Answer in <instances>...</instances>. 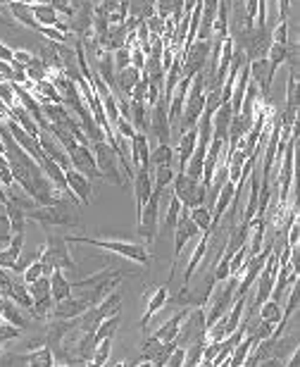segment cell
Segmentation results:
<instances>
[{"mask_svg": "<svg viewBox=\"0 0 300 367\" xmlns=\"http://www.w3.org/2000/svg\"><path fill=\"white\" fill-rule=\"evenodd\" d=\"M155 169V179H153V188H158V191H165V188L172 184L174 179V165H165V167H153Z\"/></svg>", "mask_w": 300, "mask_h": 367, "instance_id": "cell-42", "label": "cell"}, {"mask_svg": "<svg viewBox=\"0 0 300 367\" xmlns=\"http://www.w3.org/2000/svg\"><path fill=\"white\" fill-rule=\"evenodd\" d=\"M231 117H234V110H231V103H222L213 115V139H220L222 144H227V134Z\"/></svg>", "mask_w": 300, "mask_h": 367, "instance_id": "cell-24", "label": "cell"}, {"mask_svg": "<svg viewBox=\"0 0 300 367\" xmlns=\"http://www.w3.org/2000/svg\"><path fill=\"white\" fill-rule=\"evenodd\" d=\"M22 86L31 93L33 98L38 100L41 105H43V103H60V93H58V88H55V84H53L50 79H43V81H38V84L24 81Z\"/></svg>", "mask_w": 300, "mask_h": 367, "instance_id": "cell-23", "label": "cell"}, {"mask_svg": "<svg viewBox=\"0 0 300 367\" xmlns=\"http://www.w3.org/2000/svg\"><path fill=\"white\" fill-rule=\"evenodd\" d=\"M22 248H24V232L12 234L8 246L0 250V267H5V270L15 267V262L19 260V255H22Z\"/></svg>", "mask_w": 300, "mask_h": 367, "instance_id": "cell-26", "label": "cell"}, {"mask_svg": "<svg viewBox=\"0 0 300 367\" xmlns=\"http://www.w3.org/2000/svg\"><path fill=\"white\" fill-rule=\"evenodd\" d=\"M169 303V289L167 287H158V289H148L146 291V312H143L141 317V329H148L150 319H153L158 312L165 308V305Z\"/></svg>", "mask_w": 300, "mask_h": 367, "instance_id": "cell-16", "label": "cell"}, {"mask_svg": "<svg viewBox=\"0 0 300 367\" xmlns=\"http://www.w3.org/2000/svg\"><path fill=\"white\" fill-rule=\"evenodd\" d=\"M160 196H162V191H158V188H153V193H150L148 203L143 206L141 213L136 215V234L141 236L146 246H150V243L155 241V236H158Z\"/></svg>", "mask_w": 300, "mask_h": 367, "instance_id": "cell-8", "label": "cell"}, {"mask_svg": "<svg viewBox=\"0 0 300 367\" xmlns=\"http://www.w3.org/2000/svg\"><path fill=\"white\" fill-rule=\"evenodd\" d=\"M122 312V291L119 289H112L103 301L95 303V315L100 319L110 317V315H119Z\"/></svg>", "mask_w": 300, "mask_h": 367, "instance_id": "cell-31", "label": "cell"}, {"mask_svg": "<svg viewBox=\"0 0 300 367\" xmlns=\"http://www.w3.org/2000/svg\"><path fill=\"white\" fill-rule=\"evenodd\" d=\"M174 257H172V270L179 265V257L183 253V248H186V243L188 241H193L198 234V227L193 224V220H191V215H188V208H181V213H179V220H176L174 224Z\"/></svg>", "mask_w": 300, "mask_h": 367, "instance_id": "cell-11", "label": "cell"}, {"mask_svg": "<svg viewBox=\"0 0 300 367\" xmlns=\"http://www.w3.org/2000/svg\"><path fill=\"white\" fill-rule=\"evenodd\" d=\"M148 132L155 134L158 144H169V139H172V124H169V115H167V100L162 96L150 105Z\"/></svg>", "mask_w": 300, "mask_h": 367, "instance_id": "cell-12", "label": "cell"}, {"mask_svg": "<svg viewBox=\"0 0 300 367\" xmlns=\"http://www.w3.org/2000/svg\"><path fill=\"white\" fill-rule=\"evenodd\" d=\"M29 287V294H31V301H41V298H48L50 296V277H38L36 282L26 284Z\"/></svg>", "mask_w": 300, "mask_h": 367, "instance_id": "cell-44", "label": "cell"}, {"mask_svg": "<svg viewBox=\"0 0 300 367\" xmlns=\"http://www.w3.org/2000/svg\"><path fill=\"white\" fill-rule=\"evenodd\" d=\"M95 155V165H98V176L112 186H124V176H122V165H119V155L114 151V146L110 141H95L88 144Z\"/></svg>", "mask_w": 300, "mask_h": 367, "instance_id": "cell-4", "label": "cell"}, {"mask_svg": "<svg viewBox=\"0 0 300 367\" xmlns=\"http://www.w3.org/2000/svg\"><path fill=\"white\" fill-rule=\"evenodd\" d=\"M38 144H41V148H43V155H45V158L55 160L63 169H70V167H72V165H70V155H67L65 148L60 146V141L55 139V136H50L48 132H41Z\"/></svg>", "mask_w": 300, "mask_h": 367, "instance_id": "cell-19", "label": "cell"}, {"mask_svg": "<svg viewBox=\"0 0 300 367\" xmlns=\"http://www.w3.org/2000/svg\"><path fill=\"white\" fill-rule=\"evenodd\" d=\"M286 243H289L291 248H298L300 246V227H298V220L293 222L289 229H286Z\"/></svg>", "mask_w": 300, "mask_h": 367, "instance_id": "cell-54", "label": "cell"}, {"mask_svg": "<svg viewBox=\"0 0 300 367\" xmlns=\"http://www.w3.org/2000/svg\"><path fill=\"white\" fill-rule=\"evenodd\" d=\"M86 308H91V305H88L84 298L72 294V296H67V298H63V301H58L55 305H53L50 319H74V317H79Z\"/></svg>", "mask_w": 300, "mask_h": 367, "instance_id": "cell-18", "label": "cell"}, {"mask_svg": "<svg viewBox=\"0 0 300 367\" xmlns=\"http://www.w3.org/2000/svg\"><path fill=\"white\" fill-rule=\"evenodd\" d=\"M191 220H193V224L198 227V232H213V208L208 206H195L188 210Z\"/></svg>", "mask_w": 300, "mask_h": 367, "instance_id": "cell-34", "label": "cell"}, {"mask_svg": "<svg viewBox=\"0 0 300 367\" xmlns=\"http://www.w3.org/2000/svg\"><path fill=\"white\" fill-rule=\"evenodd\" d=\"M172 184H174V196L181 201L183 208L191 210L208 203V186L200 184V179H195V176H191L186 172H176Z\"/></svg>", "mask_w": 300, "mask_h": 367, "instance_id": "cell-7", "label": "cell"}, {"mask_svg": "<svg viewBox=\"0 0 300 367\" xmlns=\"http://www.w3.org/2000/svg\"><path fill=\"white\" fill-rule=\"evenodd\" d=\"M127 272L124 270H117V267H105L100 272H95L91 277H84V280H79L77 284H72V294L84 298L88 305H95L100 303L103 298L110 294L114 287H119L122 277H124Z\"/></svg>", "mask_w": 300, "mask_h": 367, "instance_id": "cell-1", "label": "cell"}, {"mask_svg": "<svg viewBox=\"0 0 300 367\" xmlns=\"http://www.w3.org/2000/svg\"><path fill=\"white\" fill-rule=\"evenodd\" d=\"M188 310L191 308H181L179 312H174L165 324H160V327L153 331V336L160 339V341H176V336H179V329H181L183 319H186V315H188Z\"/></svg>", "mask_w": 300, "mask_h": 367, "instance_id": "cell-22", "label": "cell"}, {"mask_svg": "<svg viewBox=\"0 0 300 367\" xmlns=\"http://www.w3.org/2000/svg\"><path fill=\"white\" fill-rule=\"evenodd\" d=\"M31 15L36 19L38 26H55L58 24V10L53 8V5H48L45 0H33L31 3Z\"/></svg>", "mask_w": 300, "mask_h": 367, "instance_id": "cell-30", "label": "cell"}, {"mask_svg": "<svg viewBox=\"0 0 300 367\" xmlns=\"http://www.w3.org/2000/svg\"><path fill=\"white\" fill-rule=\"evenodd\" d=\"M203 349H205V339H195L193 346L186 349V358H183V365L186 367H198L203 358Z\"/></svg>", "mask_w": 300, "mask_h": 367, "instance_id": "cell-45", "label": "cell"}, {"mask_svg": "<svg viewBox=\"0 0 300 367\" xmlns=\"http://www.w3.org/2000/svg\"><path fill=\"white\" fill-rule=\"evenodd\" d=\"M65 179H67V188H70V193L77 198L81 206L88 208L91 206V193H93V181H88L84 174L77 172L74 167L65 169Z\"/></svg>", "mask_w": 300, "mask_h": 367, "instance_id": "cell-14", "label": "cell"}, {"mask_svg": "<svg viewBox=\"0 0 300 367\" xmlns=\"http://www.w3.org/2000/svg\"><path fill=\"white\" fill-rule=\"evenodd\" d=\"M208 241H210V232H200V241L195 243L193 255L188 257V265H186V270H183V284H188V282H191V277L195 275L198 265H200L203 260H205V255H208V246H210Z\"/></svg>", "mask_w": 300, "mask_h": 367, "instance_id": "cell-27", "label": "cell"}, {"mask_svg": "<svg viewBox=\"0 0 300 367\" xmlns=\"http://www.w3.org/2000/svg\"><path fill=\"white\" fill-rule=\"evenodd\" d=\"M19 336H22V327L8 322V319H0V344L15 341V339H19Z\"/></svg>", "mask_w": 300, "mask_h": 367, "instance_id": "cell-47", "label": "cell"}, {"mask_svg": "<svg viewBox=\"0 0 300 367\" xmlns=\"http://www.w3.org/2000/svg\"><path fill=\"white\" fill-rule=\"evenodd\" d=\"M24 72H26V81H31V84H38V81L48 79L45 67H43V63H41L38 58H33L31 63L24 67Z\"/></svg>", "mask_w": 300, "mask_h": 367, "instance_id": "cell-46", "label": "cell"}, {"mask_svg": "<svg viewBox=\"0 0 300 367\" xmlns=\"http://www.w3.org/2000/svg\"><path fill=\"white\" fill-rule=\"evenodd\" d=\"M5 3H24V5H31L33 0H5Z\"/></svg>", "mask_w": 300, "mask_h": 367, "instance_id": "cell-63", "label": "cell"}, {"mask_svg": "<svg viewBox=\"0 0 300 367\" xmlns=\"http://www.w3.org/2000/svg\"><path fill=\"white\" fill-rule=\"evenodd\" d=\"M24 365L29 367H53L55 365V356H53V349L50 346H33V349H29V353L24 356Z\"/></svg>", "mask_w": 300, "mask_h": 367, "instance_id": "cell-29", "label": "cell"}, {"mask_svg": "<svg viewBox=\"0 0 300 367\" xmlns=\"http://www.w3.org/2000/svg\"><path fill=\"white\" fill-rule=\"evenodd\" d=\"M12 55H15V48L0 43V60H5V63H12Z\"/></svg>", "mask_w": 300, "mask_h": 367, "instance_id": "cell-60", "label": "cell"}, {"mask_svg": "<svg viewBox=\"0 0 300 367\" xmlns=\"http://www.w3.org/2000/svg\"><path fill=\"white\" fill-rule=\"evenodd\" d=\"M3 319H8V322L17 324V327H22V329L26 327V324H29V319H26V317L22 315V308H19V305H17L15 301H10V298H8V303H5Z\"/></svg>", "mask_w": 300, "mask_h": 367, "instance_id": "cell-41", "label": "cell"}, {"mask_svg": "<svg viewBox=\"0 0 300 367\" xmlns=\"http://www.w3.org/2000/svg\"><path fill=\"white\" fill-rule=\"evenodd\" d=\"M134 198H136V215L141 213L143 206L148 203L150 193H153V174H150L148 167L134 169Z\"/></svg>", "mask_w": 300, "mask_h": 367, "instance_id": "cell-17", "label": "cell"}, {"mask_svg": "<svg viewBox=\"0 0 300 367\" xmlns=\"http://www.w3.org/2000/svg\"><path fill=\"white\" fill-rule=\"evenodd\" d=\"M0 103H3L5 107L17 105V96H15V84L12 81H0Z\"/></svg>", "mask_w": 300, "mask_h": 367, "instance_id": "cell-49", "label": "cell"}, {"mask_svg": "<svg viewBox=\"0 0 300 367\" xmlns=\"http://www.w3.org/2000/svg\"><path fill=\"white\" fill-rule=\"evenodd\" d=\"M0 356H3V346H0Z\"/></svg>", "mask_w": 300, "mask_h": 367, "instance_id": "cell-64", "label": "cell"}, {"mask_svg": "<svg viewBox=\"0 0 300 367\" xmlns=\"http://www.w3.org/2000/svg\"><path fill=\"white\" fill-rule=\"evenodd\" d=\"M282 315H284L282 305H279V301H272V298H267V301H264L260 308H257V317L267 319V322H272V324L282 322Z\"/></svg>", "mask_w": 300, "mask_h": 367, "instance_id": "cell-39", "label": "cell"}, {"mask_svg": "<svg viewBox=\"0 0 300 367\" xmlns=\"http://www.w3.org/2000/svg\"><path fill=\"white\" fill-rule=\"evenodd\" d=\"M243 5H245V15H248V19H253V24H255L257 0H243Z\"/></svg>", "mask_w": 300, "mask_h": 367, "instance_id": "cell-59", "label": "cell"}, {"mask_svg": "<svg viewBox=\"0 0 300 367\" xmlns=\"http://www.w3.org/2000/svg\"><path fill=\"white\" fill-rule=\"evenodd\" d=\"M174 165V148L169 144H158L155 151H150V167Z\"/></svg>", "mask_w": 300, "mask_h": 367, "instance_id": "cell-37", "label": "cell"}, {"mask_svg": "<svg viewBox=\"0 0 300 367\" xmlns=\"http://www.w3.org/2000/svg\"><path fill=\"white\" fill-rule=\"evenodd\" d=\"M195 141H198L195 127L193 129H186V132H181L179 144H176V151H174L176 153V162H179V172H183V169H186V162H188V158L195 151Z\"/></svg>", "mask_w": 300, "mask_h": 367, "instance_id": "cell-25", "label": "cell"}, {"mask_svg": "<svg viewBox=\"0 0 300 367\" xmlns=\"http://www.w3.org/2000/svg\"><path fill=\"white\" fill-rule=\"evenodd\" d=\"M48 5H53V8L58 10V15L60 17H65V19H70L74 12H77L81 8V3L84 0H45Z\"/></svg>", "mask_w": 300, "mask_h": 367, "instance_id": "cell-43", "label": "cell"}, {"mask_svg": "<svg viewBox=\"0 0 300 367\" xmlns=\"http://www.w3.org/2000/svg\"><path fill=\"white\" fill-rule=\"evenodd\" d=\"M269 43H272V26H250L248 33H245V38H243V43H241V48L245 53V58H248V63L250 60H257V58H264L267 55V50H269Z\"/></svg>", "mask_w": 300, "mask_h": 367, "instance_id": "cell-10", "label": "cell"}, {"mask_svg": "<svg viewBox=\"0 0 300 367\" xmlns=\"http://www.w3.org/2000/svg\"><path fill=\"white\" fill-rule=\"evenodd\" d=\"M38 257L45 265H50L53 270H63L65 275L77 272V262H74V257L70 253V241H67V236L48 234L45 246L38 250Z\"/></svg>", "mask_w": 300, "mask_h": 367, "instance_id": "cell-5", "label": "cell"}, {"mask_svg": "<svg viewBox=\"0 0 300 367\" xmlns=\"http://www.w3.org/2000/svg\"><path fill=\"white\" fill-rule=\"evenodd\" d=\"M79 203H67L65 198L55 203V206H36L26 210V220L38 222L41 227H81V215H79Z\"/></svg>", "mask_w": 300, "mask_h": 367, "instance_id": "cell-2", "label": "cell"}, {"mask_svg": "<svg viewBox=\"0 0 300 367\" xmlns=\"http://www.w3.org/2000/svg\"><path fill=\"white\" fill-rule=\"evenodd\" d=\"M181 201L176 198V196L172 193L169 196V208H167V217H165V229H174L176 220H179V213H181Z\"/></svg>", "mask_w": 300, "mask_h": 367, "instance_id": "cell-48", "label": "cell"}, {"mask_svg": "<svg viewBox=\"0 0 300 367\" xmlns=\"http://www.w3.org/2000/svg\"><path fill=\"white\" fill-rule=\"evenodd\" d=\"M3 213L5 217H8V222H10V232L12 234H22L24 229H26V213L19 206H15L12 201H5V206H3Z\"/></svg>", "mask_w": 300, "mask_h": 367, "instance_id": "cell-32", "label": "cell"}, {"mask_svg": "<svg viewBox=\"0 0 300 367\" xmlns=\"http://www.w3.org/2000/svg\"><path fill=\"white\" fill-rule=\"evenodd\" d=\"M127 119L132 122L134 132L148 134V122H150V107L146 100H132L129 98V115Z\"/></svg>", "mask_w": 300, "mask_h": 367, "instance_id": "cell-21", "label": "cell"}, {"mask_svg": "<svg viewBox=\"0 0 300 367\" xmlns=\"http://www.w3.org/2000/svg\"><path fill=\"white\" fill-rule=\"evenodd\" d=\"M231 198H234V181L227 179V181L222 184V188H220V191H217V196H215V203H213V210H215V215H213V229L220 227L224 213H229Z\"/></svg>", "mask_w": 300, "mask_h": 367, "instance_id": "cell-20", "label": "cell"}, {"mask_svg": "<svg viewBox=\"0 0 300 367\" xmlns=\"http://www.w3.org/2000/svg\"><path fill=\"white\" fill-rule=\"evenodd\" d=\"M67 155H70V165L77 169V172L84 174L88 181H98L100 179V176H98V165H95V155H93L91 146H88V144L74 146Z\"/></svg>", "mask_w": 300, "mask_h": 367, "instance_id": "cell-13", "label": "cell"}, {"mask_svg": "<svg viewBox=\"0 0 300 367\" xmlns=\"http://www.w3.org/2000/svg\"><path fill=\"white\" fill-rule=\"evenodd\" d=\"M33 58H36V55H33V53H29V50H15V55H12V65L26 67Z\"/></svg>", "mask_w": 300, "mask_h": 367, "instance_id": "cell-56", "label": "cell"}, {"mask_svg": "<svg viewBox=\"0 0 300 367\" xmlns=\"http://www.w3.org/2000/svg\"><path fill=\"white\" fill-rule=\"evenodd\" d=\"M50 296L58 301H63V298L72 296V284L67 280V275L63 270H53L50 272Z\"/></svg>", "mask_w": 300, "mask_h": 367, "instance_id": "cell-33", "label": "cell"}, {"mask_svg": "<svg viewBox=\"0 0 300 367\" xmlns=\"http://www.w3.org/2000/svg\"><path fill=\"white\" fill-rule=\"evenodd\" d=\"M210 50H213V38L210 41L195 38L191 43V48L181 55V77H193V74L203 72V67H205L210 58Z\"/></svg>", "mask_w": 300, "mask_h": 367, "instance_id": "cell-9", "label": "cell"}, {"mask_svg": "<svg viewBox=\"0 0 300 367\" xmlns=\"http://www.w3.org/2000/svg\"><path fill=\"white\" fill-rule=\"evenodd\" d=\"M93 351H95L93 331H81V339H79V346H77V351H74V356H77L81 363H91Z\"/></svg>", "mask_w": 300, "mask_h": 367, "instance_id": "cell-38", "label": "cell"}, {"mask_svg": "<svg viewBox=\"0 0 300 367\" xmlns=\"http://www.w3.org/2000/svg\"><path fill=\"white\" fill-rule=\"evenodd\" d=\"M8 8L12 12V17L17 19L19 24L26 26L31 31H41V26L36 24V19L31 15V5H24V3H8Z\"/></svg>", "mask_w": 300, "mask_h": 367, "instance_id": "cell-35", "label": "cell"}, {"mask_svg": "<svg viewBox=\"0 0 300 367\" xmlns=\"http://www.w3.org/2000/svg\"><path fill=\"white\" fill-rule=\"evenodd\" d=\"M112 341H114V336H107V339H103V341L95 344L93 358L88 365H98V367L107 365V358H110V353H112Z\"/></svg>", "mask_w": 300, "mask_h": 367, "instance_id": "cell-40", "label": "cell"}, {"mask_svg": "<svg viewBox=\"0 0 300 367\" xmlns=\"http://www.w3.org/2000/svg\"><path fill=\"white\" fill-rule=\"evenodd\" d=\"M70 243H86V246L93 248H103L110 250V253H117L122 257H127L129 262H136L141 267H148L150 265V250L146 243H134V241H117V239H93V236L84 234H72L67 236Z\"/></svg>", "mask_w": 300, "mask_h": 367, "instance_id": "cell-3", "label": "cell"}, {"mask_svg": "<svg viewBox=\"0 0 300 367\" xmlns=\"http://www.w3.org/2000/svg\"><path fill=\"white\" fill-rule=\"evenodd\" d=\"M272 41L274 43H289V22H279L277 26H272Z\"/></svg>", "mask_w": 300, "mask_h": 367, "instance_id": "cell-52", "label": "cell"}, {"mask_svg": "<svg viewBox=\"0 0 300 367\" xmlns=\"http://www.w3.org/2000/svg\"><path fill=\"white\" fill-rule=\"evenodd\" d=\"M148 88H150V79L141 74V79L136 81V86L132 88V96H129V98H132V100H146Z\"/></svg>", "mask_w": 300, "mask_h": 367, "instance_id": "cell-51", "label": "cell"}, {"mask_svg": "<svg viewBox=\"0 0 300 367\" xmlns=\"http://www.w3.org/2000/svg\"><path fill=\"white\" fill-rule=\"evenodd\" d=\"M10 236H12V232H10V222H8V217H5L3 208H0V243H8Z\"/></svg>", "mask_w": 300, "mask_h": 367, "instance_id": "cell-55", "label": "cell"}, {"mask_svg": "<svg viewBox=\"0 0 300 367\" xmlns=\"http://www.w3.org/2000/svg\"><path fill=\"white\" fill-rule=\"evenodd\" d=\"M150 141H148V134H141L136 132L132 139H129V162H132L134 169L139 167H148L150 169Z\"/></svg>", "mask_w": 300, "mask_h": 367, "instance_id": "cell-15", "label": "cell"}, {"mask_svg": "<svg viewBox=\"0 0 300 367\" xmlns=\"http://www.w3.org/2000/svg\"><path fill=\"white\" fill-rule=\"evenodd\" d=\"M277 3H279V22H289L291 0H277Z\"/></svg>", "mask_w": 300, "mask_h": 367, "instance_id": "cell-58", "label": "cell"}, {"mask_svg": "<svg viewBox=\"0 0 300 367\" xmlns=\"http://www.w3.org/2000/svg\"><path fill=\"white\" fill-rule=\"evenodd\" d=\"M12 275H15V272H12ZM8 298H10V301H15L22 310H31L33 301H31L29 287H26V284L22 282V275L12 277V284H10V289H8Z\"/></svg>", "mask_w": 300, "mask_h": 367, "instance_id": "cell-28", "label": "cell"}, {"mask_svg": "<svg viewBox=\"0 0 300 367\" xmlns=\"http://www.w3.org/2000/svg\"><path fill=\"white\" fill-rule=\"evenodd\" d=\"M119 322H122V317H119V315H110V317L100 319V322H98V327L93 329L95 344H98V341H103V339H107V336H114V334H117Z\"/></svg>", "mask_w": 300, "mask_h": 367, "instance_id": "cell-36", "label": "cell"}, {"mask_svg": "<svg viewBox=\"0 0 300 367\" xmlns=\"http://www.w3.org/2000/svg\"><path fill=\"white\" fill-rule=\"evenodd\" d=\"M203 110H205V77H203V72H198L193 74V79H191L188 96H186V103H183V112L179 119V132L193 129Z\"/></svg>", "mask_w": 300, "mask_h": 367, "instance_id": "cell-6", "label": "cell"}, {"mask_svg": "<svg viewBox=\"0 0 300 367\" xmlns=\"http://www.w3.org/2000/svg\"><path fill=\"white\" fill-rule=\"evenodd\" d=\"M112 58H114V72L124 70V67L132 65V46H122V48L112 50Z\"/></svg>", "mask_w": 300, "mask_h": 367, "instance_id": "cell-50", "label": "cell"}, {"mask_svg": "<svg viewBox=\"0 0 300 367\" xmlns=\"http://www.w3.org/2000/svg\"><path fill=\"white\" fill-rule=\"evenodd\" d=\"M183 358H186V346L176 344V349L167 358V367H183Z\"/></svg>", "mask_w": 300, "mask_h": 367, "instance_id": "cell-53", "label": "cell"}, {"mask_svg": "<svg viewBox=\"0 0 300 367\" xmlns=\"http://www.w3.org/2000/svg\"><path fill=\"white\" fill-rule=\"evenodd\" d=\"M298 360H300V349H298V346H296V349H293V353H291V358H286V363H284V365L298 367V365H300Z\"/></svg>", "mask_w": 300, "mask_h": 367, "instance_id": "cell-61", "label": "cell"}, {"mask_svg": "<svg viewBox=\"0 0 300 367\" xmlns=\"http://www.w3.org/2000/svg\"><path fill=\"white\" fill-rule=\"evenodd\" d=\"M5 303H8V296L0 294V317H3V310H5Z\"/></svg>", "mask_w": 300, "mask_h": 367, "instance_id": "cell-62", "label": "cell"}, {"mask_svg": "<svg viewBox=\"0 0 300 367\" xmlns=\"http://www.w3.org/2000/svg\"><path fill=\"white\" fill-rule=\"evenodd\" d=\"M15 79V70H12L10 63H5V60H0V81H12Z\"/></svg>", "mask_w": 300, "mask_h": 367, "instance_id": "cell-57", "label": "cell"}]
</instances>
